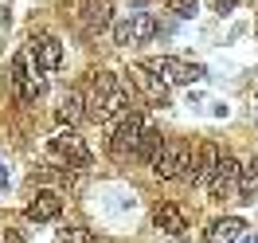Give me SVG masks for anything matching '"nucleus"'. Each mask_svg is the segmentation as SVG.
<instances>
[{
	"label": "nucleus",
	"instance_id": "nucleus-8",
	"mask_svg": "<svg viewBox=\"0 0 258 243\" xmlns=\"http://www.w3.org/2000/svg\"><path fill=\"white\" fill-rule=\"evenodd\" d=\"M239 157H231V153H223V161H219V169L211 173V180H208V192H211V200H227V196L239 188Z\"/></svg>",
	"mask_w": 258,
	"mask_h": 243
},
{
	"label": "nucleus",
	"instance_id": "nucleus-6",
	"mask_svg": "<svg viewBox=\"0 0 258 243\" xmlns=\"http://www.w3.org/2000/svg\"><path fill=\"white\" fill-rule=\"evenodd\" d=\"M145 67L153 75H161L168 86H184V82H200L204 79V67L188 63V59H176V55H157V59H145Z\"/></svg>",
	"mask_w": 258,
	"mask_h": 243
},
{
	"label": "nucleus",
	"instance_id": "nucleus-13",
	"mask_svg": "<svg viewBox=\"0 0 258 243\" xmlns=\"http://www.w3.org/2000/svg\"><path fill=\"white\" fill-rule=\"evenodd\" d=\"M59 212H63V196L55 188H35V196L28 200V220H35V224H47Z\"/></svg>",
	"mask_w": 258,
	"mask_h": 243
},
{
	"label": "nucleus",
	"instance_id": "nucleus-17",
	"mask_svg": "<svg viewBox=\"0 0 258 243\" xmlns=\"http://www.w3.org/2000/svg\"><path fill=\"white\" fill-rule=\"evenodd\" d=\"M239 196H242V204H254V196H258V157L239 169Z\"/></svg>",
	"mask_w": 258,
	"mask_h": 243
},
{
	"label": "nucleus",
	"instance_id": "nucleus-24",
	"mask_svg": "<svg viewBox=\"0 0 258 243\" xmlns=\"http://www.w3.org/2000/svg\"><path fill=\"white\" fill-rule=\"evenodd\" d=\"M246 4H250V8H258V0H246Z\"/></svg>",
	"mask_w": 258,
	"mask_h": 243
},
{
	"label": "nucleus",
	"instance_id": "nucleus-2",
	"mask_svg": "<svg viewBox=\"0 0 258 243\" xmlns=\"http://www.w3.org/2000/svg\"><path fill=\"white\" fill-rule=\"evenodd\" d=\"M145 118L141 114H121L117 118V126H113V133H110V157L113 161H133L137 157V149H141V141H145Z\"/></svg>",
	"mask_w": 258,
	"mask_h": 243
},
{
	"label": "nucleus",
	"instance_id": "nucleus-5",
	"mask_svg": "<svg viewBox=\"0 0 258 243\" xmlns=\"http://www.w3.org/2000/svg\"><path fill=\"white\" fill-rule=\"evenodd\" d=\"M157 35V16L153 12H129L113 24V43L121 47H137V43H149Z\"/></svg>",
	"mask_w": 258,
	"mask_h": 243
},
{
	"label": "nucleus",
	"instance_id": "nucleus-11",
	"mask_svg": "<svg viewBox=\"0 0 258 243\" xmlns=\"http://www.w3.org/2000/svg\"><path fill=\"white\" fill-rule=\"evenodd\" d=\"M79 24L86 35H98L113 24V0H86L79 12Z\"/></svg>",
	"mask_w": 258,
	"mask_h": 243
},
{
	"label": "nucleus",
	"instance_id": "nucleus-12",
	"mask_svg": "<svg viewBox=\"0 0 258 243\" xmlns=\"http://www.w3.org/2000/svg\"><path fill=\"white\" fill-rule=\"evenodd\" d=\"M28 51H32L35 67H39V71H47V75L63 67V43H59L55 35H35L32 43H28Z\"/></svg>",
	"mask_w": 258,
	"mask_h": 243
},
{
	"label": "nucleus",
	"instance_id": "nucleus-21",
	"mask_svg": "<svg viewBox=\"0 0 258 243\" xmlns=\"http://www.w3.org/2000/svg\"><path fill=\"white\" fill-rule=\"evenodd\" d=\"M0 243H28L20 227H0Z\"/></svg>",
	"mask_w": 258,
	"mask_h": 243
},
{
	"label": "nucleus",
	"instance_id": "nucleus-1",
	"mask_svg": "<svg viewBox=\"0 0 258 243\" xmlns=\"http://www.w3.org/2000/svg\"><path fill=\"white\" fill-rule=\"evenodd\" d=\"M129 102H133V86H129L125 75L90 71V86H86V118H90V122L121 118Z\"/></svg>",
	"mask_w": 258,
	"mask_h": 243
},
{
	"label": "nucleus",
	"instance_id": "nucleus-15",
	"mask_svg": "<svg viewBox=\"0 0 258 243\" xmlns=\"http://www.w3.org/2000/svg\"><path fill=\"white\" fill-rule=\"evenodd\" d=\"M153 227L164 231V235H188V216L180 204H161L153 212Z\"/></svg>",
	"mask_w": 258,
	"mask_h": 243
},
{
	"label": "nucleus",
	"instance_id": "nucleus-3",
	"mask_svg": "<svg viewBox=\"0 0 258 243\" xmlns=\"http://www.w3.org/2000/svg\"><path fill=\"white\" fill-rule=\"evenodd\" d=\"M188 165H192L188 141L184 137H164L161 153H157V161L149 169H153V177H161V180H176V177H188Z\"/></svg>",
	"mask_w": 258,
	"mask_h": 243
},
{
	"label": "nucleus",
	"instance_id": "nucleus-23",
	"mask_svg": "<svg viewBox=\"0 0 258 243\" xmlns=\"http://www.w3.org/2000/svg\"><path fill=\"white\" fill-rule=\"evenodd\" d=\"M250 118H254V126H258V90L250 94Z\"/></svg>",
	"mask_w": 258,
	"mask_h": 243
},
{
	"label": "nucleus",
	"instance_id": "nucleus-20",
	"mask_svg": "<svg viewBox=\"0 0 258 243\" xmlns=\"http://www.w3.org/2000/svg\"><path fill=\"white\" fill-rule=\"evenodd\" d=\"M168 12H176L180 20H192L196 12H200V4H196V0H168Z\"/></svg>",
	"mask_w": 258,
	"mask_h": 243
},
{
	"label": "nucleus",
	"instance_id": "nucleus-10",
	"mask_svg": "<svg viewBox=\"0 0 258 243\" xmlns=\"http://www.w3.org/2000/svg\"><path fill=\"white\" fill-rule=\"evenodd\" d=\"M219 161H223L219 145H215V141H204V145L196 149L192 165H188V180H192V184H208V180H211V173L219 169Z\"/></svg>",
	"mask_w": 258,
	"mask_h": 243
},
{
	"label": "nucleus",
	"instance_id": "nucleus-9",
	"mask_svg": "<svg viewBox=\"0 0 258 243\" xmlns=\"http://www.w3.org/2000/svg\"><path fill=\"white\" fill-rule=\"evenodd\" d=\"M51 153L63 157L67 165H86L90 161V149H86V141L79 137V130H67V126L51 137Z\"/></svg>",
	"mask_w": 258,
	"mask_h": 243
},
{
	"label": "nucleus",
	"instance_id": "nucleus-7",
	"mask_svg": "<svg viewBox=\"0 0 258 243\" xmlns=\"http://www.w3.org/2000/svg\"><path fill=\"white\" fill-rule=\"evenodd\" d=\"M129 79V86H133V98L141 94L145 102H153V106H164L168 102V82L161 79V75H153L145 63H137V67H129V71H121Z\"/></svg>",
	"mask_w": 258,
	"mask_h": 243
},
{
	"label": "nucleus",
	"instance_id": "nucleus-19",
	"mask_svg": "<svg viewBox=\"0 0 258 243\" xmlns=\"http://www.w3.org/2000/svg\"><path fill=\"white\" fill-rule=\"evenodd\" d=\"M55 243H94V231H86V227L71 224V227H63V231L55 235Z\"/></svg>",
	"mask_w": 258,
	"mask_h": 243
},
{
	"label": "nucleus",
	"instance_id": "nucleus-18",
	"mask_svg": "<svg viewBox=\"0 0 258 243\" xmlns=\"http://www.w3.org/2000/svg\"><path fill=\"white\" fill-rule=\"evenodd\" d=\"M161 145H164L161 133H157V130H145V141H141V149H137V157H141L145 165H153V161H157V153H161Z\"/></svg>",
	"mask_w": 258,
	"mask_h": 243
},
{
	"label": "nucleus",
	"instance_id": "nucleus-4",
	"mask_svg": "<svg viewBox=\"0 0 258 243\" xmlns=\"http://www.w3.org/2000/svg\"><path fill=\"white\" fill-rule=\"evenodd\" d=\"M12 86H16V94L24 98V102H35V98L47 90V79H43V71L35 67V59H32V51H24V55H16L12 59Z\"/></svg>",
	"mask_w": 258,
	"mask_h": 243
},
{
	"label": "nucleus",
	"instance_id": "nucleus-22",
	"mask_svg": "<svg viewBox=\"0 0 258 243\" xmlns=\"http://www.w3.org/2000/svg\"><path fill=\"white\" fill-rule=\"evenodd\" d=\"M211 4H215V12H219V16H227V12H235V8H239L242 0H211Z\"/></svg>",
	"mask_w": 258,
	"mask_h": 243
},
{
	"label": "nucleus",
	"instance_id": "nucleus-16",
	"mask_svg": "<svg viewBox=\"0 0 258 243\" xmlns=\"http://www.w3.org/2000/svg\"><path fill=\"white\" fill-rule=\"evenodd\" d=\"M242 231H246V224H242L239 216H223V220H215V224L208 227L204 239H208V243H235Z\"/></svg>",
	"mask_w": 258,
	"mask_h": 243
},
{
	"label": "nucleus",
	"instance_id": "nucleus-14",
	"mask_svg": "<svg viewBox=\"0 0 258 243\" xmlns=\"http://www.w3.org/2000/svg\"><path fill=\"white\" fill-rule=\"evenodd\" d=\"M55 114H59V122H63L67 130H75L82 118H86V90H67L63 98H59V106H55Z\"/></svg>",
	"mask_w": 258,
	"mask_h": 243
}]
</instances>
